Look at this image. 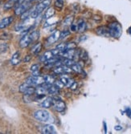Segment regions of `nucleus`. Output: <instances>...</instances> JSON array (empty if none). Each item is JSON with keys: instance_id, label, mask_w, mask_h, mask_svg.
<instances>
[{"instance_id": "obj_13", "label": "nucleus", "mask_w": 131, "mask_h": 134, "mask_svg": "<svg viewBox=\"0 0 131 134\" xmlns=\"http://www.w3.org/2000/svg\"><path fill=\"white\" fill-rule=\"evenodd\" d=\"M42 132L44 134H54L56 133V128L52 125H47L46 126H44L42 129Z\"/></svg>"}, {"instance_id": "obj_8", "label": "nucleus", "mask_w": 131, "mask_h": 134, "mask_svg": "<svg viewBox=\"0 0 131 134\" xmlns=\"http://www.w3.org/2000/svg\"><path fill=\"white\" fill-rule=\"evenodd\" d=\"M31 43H32V41H31V40L30 38L29 34H25L19 41V46L22 48H26L30 45Z\"/></svg>"}, {"instance_id": "obj_15", "label": "nucleus", "mask_w": 131, "mask_h": 134, "mask_svg": "<svg viewBox=\"0 0 131 134\" xmlns=\"http://www.w3.org/2000/svg\"><path fill=\"white\" fill-rule=\"evenodd\" d=\"M59 88H59L56 83V84L52 83V84H49L47 89V92L49 94H56L59 92Z\"/></svg>"}, {"instance_id": "obj_43", "label": "nucleus", "mask_w": 131, "mask_h": 134, "mask_svg": "<svg viewBox=\"0 0 131 134\" xmlns=\"http://www.w3.org/2000/svg\"><path fill=\"white\" fill-rule=\"evenodd\" d=\"M114 129H115L116 130H121V129H122V127H121L120 125H116V126L114 127Z\"/></svg>"}, {"instance_id": "obj_37", "label": "nucleus", "mask_w": 131, "mask_h": 134, "mask_svg": "<svg viewBox=\"0 0 131 134\" xmlns=\"http://www.w3.org/2000/svg\"><path fill=\"white\" fill-rule=\"evenodd\" d=\"M77 87H78V83H77V82H73V83H72V85L70 86V89L71 90H73V91H75L77 88Z\"/></svg>"}, {"instance_id": "obj_21", "label": "nucleus", "mask_w": 131, "mask_h": 134, "mask_svg": "<svg viewBox=\"0 0 131 134\" xmlns=\"http://www.w3.org/2000/svg\"><path fill=\"white\" fill-rule=\"evenodd\" d=\"M29 35H30V38H31V41L35 42V41H37L39 40V38H40V32L38 31H34L31 33H30Z\"/></svg>"}, {"instance_id": "obj_35", "label": "nucleus", "mask_w": 131, "mask_h": 134, "mask_svg": "<svg viewBox=\"0 0 131 134\" xmlns=\"http://www.w3.org/2000/svg\"><path fill=\"white\" fill-rule=\"evenodd\" d=\"M69 34H70V32L68 31H67V30L63 31L62 32H61V35H59V39H65L69 35Z\"/></svg>"}, {"instance_id": "obj_28", "label": "nucleus", "mask_w": 131, "mask_h": 134, "mask_svg": "<svg viewBox=\"0 0 131 134\" xmlns=\"http://www.w3.org/2000/svg\"><path fill=\"white\" fill-rule=\"evenodd\" d=\"M30 86H31L30 84H28V83H27L25 82L24 83L21 84L20 86H19V92H20L21 93H24V92L27 91V89H28Z\"/></svg>"}, {"instance_id": "obj_29", "label": "nucleus", "mask_w": 131, "mask_h": 134, "mask_svg": "<svg viewBox=\"0 0 131 134\" xmlns=\"http://www.w3.org/2000/svg\"><path fill=\"white\" fill-rule=\"evenodd\" d=\"M73 16H72V15L67 16L65 18L64 21V24L65 26L71 25V24H72V23H73Z\"/></svg>"}, {"instance_id": "obj_26", "label": "nucleus", "mask_w": 131, "mask_h": 134, "mask_svg": "<svg viewBox=\"0 0 131 134\" xmlns=\"http://www.w3.org/2000/svg\"><path fill=\"white\" fill-rule=\"evenodd\" d=\"M62 63H63V65H65V66L70 68L72 65H73L76 62L73 59H65Z\"/></svg>"}, {"instance_id": "obj_6", "label": "nucleus", "mask_w": 131, "mask_h": 134, "mask_svg": "<svg viewBox=\"0 0 131 134\" xmlns=\"http://www.w3.org/2000/svg\"><path fill=\"white\" fill-rule=\"evenodd\" d=\"M54 102H53V106L56 109V111L59 113H62L65 110L66 108V104L65 103L59 98V97H54L53 98Z\"/></svg>"}, {"instance_id": "obj_10", "label": "nucleus", "mask_w": 131, "mask_h": 134, "mask_svg": "<svg viewBox=\"0 0 131 134\" xmlns=\"http://www.w3.org/2000/svg\"><path fill=\"white\" fill-rule=\"evenodd\" d=\"M59 35H61V32L59 31H56L53 34H52L48 37V39L47 40V44H52L56 43V41H57L59 39Z\"/></svg>"}, {"instance_id": "obj_19", "label": "nucleus", "mask_w": 131, "mask_h": 134, "mask_svg": "<svg viewBox=\"0 0 131 134\" xmlns=\"http://www.w3.org/2000/svg\"><path fill=\"white\" fill-rule=\"evenodd\" d=\"M85 30H86V23L84 20H80L77 24V31L80 33H82Z\"/></svg>"}, {"instance_id": "obj_17", "label": "nucleus", "mask_w": 131, "mask_h": 134, "mask_svg": "<svg viewBox=\"0 0 131 134\" xmlns=\"http://www.w3.org/2000/svg\"><path fill=\"white\" fill-rule=\"evenodd\" d=\"M54 55H55V54H54L53 50L52 51H47L42 55V57H41V61H43L44 62V61H46V60H47V59H50L53 58Z\"/></svg>"}, {"instance_id": "obj_14", "label": "nucleus", "mask_w": 131, "mask_h": 134, "mask_svg": "<svg viewBox=\"0 0 131 134\" xmlns=\"http://www.w3.org/2000/svg\"><path fill=\"white\" fill-rule=\"evenodd\" d=\"M53 102H54L53 97H47V98L43 100V101L41 103V107L44 108H48L53 105Z\"/></svg>"}, {"instance_id": "obj_11", "label": "nucleus", "mask_w": 131, "mask_h": 134, "mask_svg": "<svg viewBox=\"0 0 131 134\" xmlns=\"http://www.w3.org/2000/svg\"><path fill=\"white\" fill-rule=\"evenodd\" d=\"M96 32L98 35H101V36H109L110 35L108 27H106V26L98 27L96 30Z\"/></svg>"}, {"instance_id": "obj_38", "label": "nucleus", "mask_w": 131, "mask_h": 134, "mask_svg": "<svg viewBox=\"0 0 131 134\" xmlns=\"http://www.w3.org/2000/svg\"><path fill=\"white\" fill-rule=\"evenodd\" d=\"M25 29H27L23 25H17L15 27V31H24Z\"/></svg>"}, {"instance_id": "obj_30", "label": "nucleus", "mask_w": 131, "mask_h": 134, "mask_svg": "<svg viewBox=\"0 0 131 134\" xmlns=\"http://www.w3.org/2000/svg\"><path fill=\"white\" fill-rule=\"evenodd\" d=\"M77 47V44L73 42H70L68 43H66V47H65V51L66 50H71V49H75Z\"/></svg>"}, {"instance_id": "obj_36", "label": "nucleus", "mask_w": 131, "mask_h": 134, "mask_svg": "<svg viewBox=\"0 0 131 134\" xmlns=\"http://www.w3.org/2000/svg\"><path fill=\"white\" fill-rule=\"evenodd\" d=\"M70 29L73 32H76L77 31V24H75V23H72L70 25Z\"/></svg>"}, {"instance_id": "obj_22", "label": "nucleus", "mask_w": 131, "mask_h": 134, "mask_svg": "<svg viewBox=\"0 0 131 134\" xmlns=\"http://www.w3.org/2000/svg\"><path fill=\"white\" fill-rule=\"evenodd\" d=\"M70 68H71V69L73 70V71H75L77 73H81L83 71L82 67L79 64H77V63H75L73 65H72Z\"/></svg>"}, {"instance_id": "obj_23", "label": "nucleus", "mask_w": 131, "mask_h": 134, "mask_svg": "<svg viewBox=\"0 0 131 134\" xmlns=\"http://www.w3.org/2000/svg\"><path fill=\"white\" fill-rule=\"evenodd\" d=\"M56 22H57V19L56 18H53V17L49 18V19H47V20L46 21V23H45L43 27H49V26L54 25L55 23H56Z\"/></svg>"}, {"instance_id": "obj_5", "label": "nucleus", "mask_w": 131, "mask_h": 134, "mask_svg": "<svg viewBox=\"0 0 131 134\" xmlns=\"http://www.w3.org/2000/svg\"><path fill=\"white\" fill-rule=\"evenodd\" d=\"M31 5V3L30 2H23V3L18 4V6L15 9V14L16 15H21L23 12H25L30 9Z\"/></svg>"}, {"instance_id": "obj_1", "label": "nucleus", "mask_w": 131, "mask_h": 134, "mask_svg": "<svg viewBox=\"0 0 131 134\" xmlns=\"http://www.w3.org/2000/svg\"><path fill=\"white\" fill-rule=\"evenodd\" d=\"M34 117L35 119H36L37 120L40 121V122L43 123H52L54 121L53 116L46 110L43 109H40L34 113Z\"/></svg>"}, {"instance_id": "obj_39", "label": "nucleus", "mask_w": 131, "mask_h": 134, "mask_svg": "<svg viewBox=\"0 0 131 134\" xmlns=\"http://www.w3.org/2000/svg\"><path fill=\"white\" fill-rule=\"evenodd\" d=\"M31 71L33 72V71H39V65L38 64H33L31 67Z\"/></svg>"}, {"instance_id": "obj_44", "label": "nucleus", "mask_w": 131, "mask_h": 134, "mask_svg": "<svg viewBox=\"0 0 131 134\" xmlns=\"http://www.w3.org/2000/svg\"><path fill=\"white\" fill-rule=\"evenodd\" d=\"M104 127H105V132L106 133V132H107V129H106V125H105V122H104Z\"/></svg>"}, {"instance_id": "obj_7", "label": "nucleus", "mask_w": 131, "mask_h": 134, "mask_svg": "<svg viewBox=\"0 0 131 134\" xmlns=\"http://www.w3.org/2000/svg\"><path fill=\"white\" fill-rule=\"evenodd\" d=\"M72 71H73V70L71 69V68L67 67L65 65L57 66L54 69V73H56V74H58V75L65 74V73H70V72H72Z\"/></svg>"}, {"instance_id": "obj_3", "label": "nucleus", "mask_w": 131, "mask_h": 134, "mask_svg": "<svg viewBox=\"0 0 131 134\" xmlns=\"http://www.w3.org/2000/svg\"><path fill=\"white\" fill-rule=\"evenodd\" d=\"M108 29H109L110 35L113 38H119L122 35V28L121 24L118 23L117 22H113L110 23L108 26Z\"/></svg>"}, {"instance_id": "obj_4", "label": "nucleus", "mask_w": 131, "mask_h": 134, "mask_svg": "<svg viewBox=\"0 0 131 134\" xmlns=\"http://www.w3.org/2000/svg\"><path fill=\"white\" fill-rule=\"evenodd\" d=\"M26 83L31 85V86L37 87V86H40V85L44 83V79H43V77H41L40 76H30L26 79Z\"/></svg>"}, {"instance_id": "obj_24", "label": "nucleus", "mask_w": 131, "mask_h": 134, "mask_svg": "<svg viewBox=\"0 0 131 134\" xmlns=\"http://www.w3.org/2000/svg\"><path fill=\"white\" fill-rule=\"evenodd\" d=\"M79 56H80V59L83 61H86L89 59V55H88V52L85 50H82L80 51V52L79 53Z\"/></svg>"}, {"instance_id": "obj_33", "label": "nucleus", "mask_w": 131, "mask_h": 134, "mask_svg": "<svg viewBox=\"0 0 131 134\" xmlns=\"http://www.w3.org/2000/svg\"><path fill=\"white\" fill-rule=\"evenodd\" d=\"M8 50V45L7 43L0 44V53H4Z\"/></svg>"}, {"instance_id": "obj_9", "label": "nucleus", "mask_w": 131, "mask_h": 134, "mask_svg": "<svg viewBox=\"0 0 131 134\" xmlns=\"http://www.w3.org/2000/svg\"><path fill=\"white\" fill-rule=\"evenodd\" d=\"M13 20H14V18L12 16H8V17L3 19L0 21V29H4L7 27L8 26H10V24L12 23Z\"/></svg>"}, {"instance_id": "obj_42", "label": "nucleus", "mask_w": 131, "mask_h": 134, "mask_svg": "<svg viewBox=\"0 0 131 134\" xmlns=\"http://www.w3.org/2000/svg\"><path fill=\"white\" fill-rule=\"evenodd\" d=\"M126 113H127V115H128L129 116H131V109H130V108H127V109H126Z\"/></svg>"}, {"instance_id": "obj_40", "label": "nucleus", "mask_w": 131, "mask_h": 134, "mask_svg": "<svg viewBox=\"0 0 131 134\" xmlns=\"http://www.w3.org/2000/svg\"><path fill=\"white\" fill-rule=\"evenodd\" d=\"M31 56L30 55H26L25 57H24V59H23V62H29L30 60H31Z\"/></svg>"}, {"instance_id": "obj_45", "label": "nucleus", "mask_w": 131, "mask_h": 134, "mask_svg": "<svg viewBox=\"0 0 131 134\" xmlns=\"http://www.w3.org/2000/svg\"><path fill=\"white\" fill-rule=\"evenodd\" d=\"M10 1H12V2H14V3H17L19 0H10Z\"/></svg>"}, {"instance_id": "obj_27", "label": "nucleus", "mask_w": 131, "mask_h": 134, "mask_svg": "<svg viewBox=\"0 0 131 134\" xmlns=\"http://www.w3.org/2000/svg\"><path fill=\"white\" fill-rule=\"evenodd\" d=\"M43 79H44V83L48 84H52L55 82V78L52 76H45Z\"/></svg>"}, {"instance_id": "obj_18", "label": "nucleus", "mask_w": 131, "mask_h": 134, "mask_svg": "<svg viewBox=\"0 0 131 134\" xmlns=\"http://www.w3.org/2000/svg\"><path fill=\"white\" fill-rule=\"evenodd\" d=\"M56 13V11L54 10V7H49V8H47V10H46L45 12V14H44V19H49V18H52L54 16Z\"/></svg>"}, {"instance_id": "obj_12", "label": "nucleus", "mask_w": 131, "mask_h": 134, "mask_svg": "<svg viewBox=\"0 0 131 134\" xmlns=\"http://www.w3.org/2000/svg\"><path fill=\"white\" fill-rule=\"evenodd\" d=\"M59 81H61V83L63 85H64V86H66L68 88H70L72 83L74 82V80L73 79H70L69 77H68L66 76H62L61 78H59Z\"/></svg>"}, {"instance_id": "obj_32", "label": "nucleus", "mask_w": 131, "mask_h": 134, "mask_svg": "<svg viewBox=\"0 0 131 134\" xmlns=\"http://www.w3.org/2000/svg\"><path fill=\"white\" fill-rule=\"evenodd\" d=\"M10 36L8 33L3 32V33L0 34V40H7L10 39Z\"/></svg>"}, {"instance_id": "obj_41", "label": "nucleus", "mask_w": 131, "mask_h": 134, "mask_svg": "<svg viewBox=\"0 0 131 134\" xmlns=\"http://www.w3.org/2000/svg\"><path fill=\"white\" fill-rule=\"evenodd\" d=\"M93 19L97 20V21H100V20H101V17H100L99 15H94L93 16Z\"/></svg>"}, {"instance_id": "obj_20", "label": "nucleus", "mask_w": 131, "mask_h": 134, "mask_svg": "<svg viewBox=\"0 0 131 134\" xmlns=\"http://www.w3.org/2000/svg\"><path fill=\"white\" fill-rule=\"evenodd\" d=\"M42 50V43H38L35 44L33 48H32V53L34 55H38Z\"/></svg>"}, {"instance_id": "obj_31", "label": "nucleus", "mask_w": 131, "mask_h": 134, "mask_svg": "<svg viewBox=\"0 0 131 134\" xmlns=\"http://www.w3.org/2000/svg\"><path fill=\"white\" fill-rule=\"evenodd\" d=\"M15 4V3H14V2H12V1H10V0H9V1H8L7 3H5L3 8H4L5 10H9V9H10L11 7H13Z\"/></svg>"}, {"instance_id": "obj_25", "label": "nucleus", "mask_w": 131, "mask_h": 134, "mask_svg": "<svg viewBox=\"0 0 131 134\" xmlns=\"http://www.w3.org/2000/svg\"><path fill=\"white\" fill-rule=\"evenodd\" d=\"M64 7V1L63 0H56L55 1V7L58 10H61Z\"/></svg>"}, {"instance_id": "obj_16", "label": "nucleus", "mask_w": 131, "mask_h": 134, "mask_svg": "<svg viewBox=\"0 0 131 134\" xmlns=\"http://www.w3.org/2000/svg\"><path fill=\"white\" fill-rule=\"evenodd\" d=\"M21 61V59H20V53L19 52H16L11 57L10 59V63L12 65H17L18 64H19Z\"/></svg>"}, {"instance_id": "obj_34", "label": "nucleus", "mask_w": 131, "mask_h": 134, "mask_svg": "<svg viewBox=\"0 0 131 134\" xmlns=\"http://www.w3.org/2000/svg\"><path fill=\"white\" fill-rule=\"evenodd\" d=\"M31 11H30L29 10H28L27 11H25V12H23V13L21 15V19H28V16H30L31 15Z\"/></svg>"}, {"instance_id": "obj_2", "label": "nucleus", "mask_w": 131, "mask_h": 134, "mask_svg": "<svg viewBox=\"0 0 131 134\" xmlns=\"http://www.w3.org/2000/svg\"><path fill=\"white\" fill-rule=\"evenodd\" d=\"M52 3V0H43L42 2H40L35 8L34 9V10L31 11V17L32 19H36L38 18V16L42 13V12L47 7H49V6Z\"/></svg>"}]
</instances>
